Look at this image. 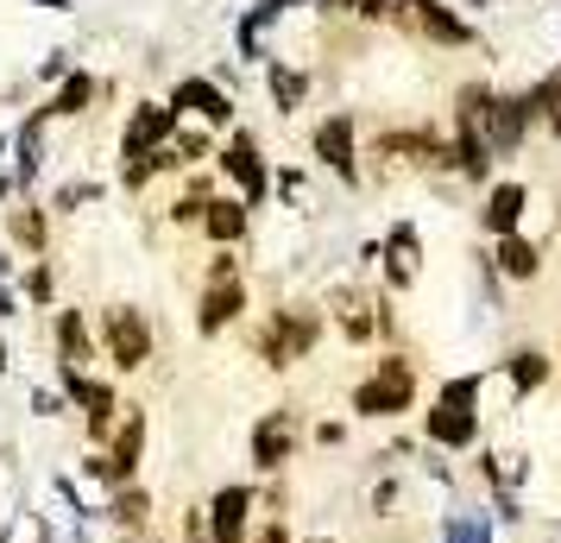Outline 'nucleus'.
<instances>
[{"label":"nucleus","mask_w":561,"mask_h":543,"mask_svg":"<svg viewBox=\"0 0 561 543\" xmlns=\"http://www.w3.org/2000/svg\"><path fill=\"white\" fill-rule=\"evenodd\" d=\"M7 196H13V178H0V203H7Z\"/></svg>","instance_id":"nucleus-35"},{"label":"nucleus","mask_w":561,"mask_h":543,"mask_svg":"<svg viewBox=\"0 0 561 543\" xmlns=\"http://www.w3.org/2000/svg\"><path fill=\"white\" fill-rule=\"evenodd\" d=\"M121 543H152V538H121Z\"/></svg>","instance_id":"nucleus-38"},{"label":"nucleus","mask_w":561,"mask_h":543,"mask_svg":"<svg viewBox=\"0 0 561 543\" xmlns=\"http://www.w3.org/2000/svg\"><path fill=\"white\" fill-rule=\"evenodd\" d=\"M524 208H530V183H492L485 190V208H480V228L492 234V240H505V234L524 228Z\"/></svg>","instance_id":"nucleus-19"},{"label":"nucleus","mask_w":561,"mask_h":543,"mask_svg":"<svg viewBox=\"0 0 561 543\" xmlns=\"http://www.w3.org/2000/svg\"><path fill=\"white\" fill-rule=\"evenodd\" d=\"M183 543H208V531H203V538H183Z\"/></svg>","instance_id":"nucleus-37"},{"label":"nucleus","mask_w":561,"mask_h":543,"mask_svg":"<svg viewBox=\"0 0 561 543\" xmlns=\"http://www.w3.org/2000/svg\"><path fill=\"white\" fill-rule=\"evenodd\" d=\"M442 543H492V518L480 506H448L442 512Z\"/></svg>","instance_id":"nucleus-23"},{"label":"nucleus","mask_w":561,"mask_h":543,"mask_svg":"<svg viewBox=\"0 0 561 543\" xmlns=\"http://www.w3.org/2000/svg\"><path fill=\"white\" fill-rule=\"evenodd\" d=\"M480 398H485V373H455V380H442L435 398L423 405V417H416V442L435 449V455H448V462L473 455L485 442V405Z\"/></svg>","instance_id":"nucleus-1"},{"label":"nucleus","mask_w":561,"mask_h":543,"mask_svg":"<svg viewBox=\"0 0 561 543\" xmlns=\"http://www.w3.org/2000/svg\"><path fill=\"white\" fill-rule=\"evenodd\" d=\"M304 89H309V82L297 77V70H272V95H278V114H297V108H304Z\"/></svg>","instance_id":"nucleus-27"},{"label":"nucleus","mask_w":561,"mask_h":543,"mask_svg":"<svg viewBox=\"0 0 561 543\" xmlns=\"http://www.w3.org/2000/svg\"><path fill=\"white\" fill-rule=\"evenodd\" d=\"M45 240H51V208H38V203H20V208H7V247H20V253H45Z\"/></svg>","instance_id":"nucleus-21"},{"label":"nucleus","mask_w":561,"mask_h":543,"mask_svg":"<svg viewBox=\"0 0 561 543\" xmlns=\"http://www.w3.org/2000/svg\"><path fill=\"white\" fill-rule=\"evenodd\" d=\"M416 398H423V373H416V361L410 354H379L373 361V373H359L354 392H347V411H354V423H404L410 411H416Z\"/></svg>","instance_id":"nucleus-3"},{"label":"nucleus","mask_w":561,"mask_h":543,"mask_svg":"<svg viewBox=\"0 0 561 543\" xmlns=\"http://www.w3.org/2000/svg\"><path fill=\"white\" fill-rule=\"evenodd\" d=\"M20 291H26L32 310H51V304H57V272H51V259H32V272L20 279Z\"/></svg>","instance_id":"nucleus-25"},{"label":"nucleus","mask_w":561,"mask_h":543,"mask_svg":"<svg viewBox=\"0 0 561 543\" xmlns=\"http://www.w3.org/2000/svg\"><path fill=\"white\" fill-rule=\"evenodd\" d=\"M416 26H423V38H430V45H448V52H460V45L473 38V26H467V20H455L442 0H416Z\"/></svg>","instance_id":"nucleus-22"},{"label":"nucleus","mask_w":561,"mask_h":543,"mask_svg":"<svg viewBox=\"0 0 561 543\" xmlns=\"http://www.w3.org/2000/svg\"><path fill=\"white\" fill-rule=\"evenodd\" d=\"M7 366H13V348H7V341H0V373H7Z\"/></svg>","instance_id":"nucleus-34"},{"label":"nucleus","mask_w":561,"mask_h":543,"mask_svg":"<svg viewBox=\"0 0 561 543\" xmlns=\"http://www.w3.org/2000/svg\"><path fill=\"white\" fill-rule=\"evenodd\" d=\"M322 316H329V329L347 348H373L379 341V297H366L359 285H334L322 297Z\"/></svg>","instance_id":"nucleus-9"},{"label":"nucleus","mask_w":561,"mask_h":543,"mask_svg":"<svg viewBox=\"0 0 561 543\" xmlns=\"http://www.w3.org/2000/svg\"><path fill=\"white\" fill-rule=\"evenodd\" d=\"M51 348H57V366H77V373H95L102 366V341H95V323L82 310H64L51 316Z\"/></svg>","instance_id":"nucleus-12"},{"label":"nucleus","mask_w":561,"mask_h":543,"mask_svg":"<svg viewBox=\"0 0 561 543\" xmlns=\"http://www.w3.org/2000/svg\"><path fill=\"white\" fill-rule=\"evenodd\" d=\"M278 190H284V203H304V171H284Z\"/></svg>","instance_id":"nucleus-32"},{"label":"nucleus","mask_w":561,"mask_h":543,"mask_svg":"<svg viewBox=\"0 0 561 543\" xmlns=\"http://www.w3.org/2000/svg\"><path fill=\"white\" fill-rule=\"evenodd\" d=\"M347 13H391V7H404V0H341Z\"/></svg>","instance_id":"nucleus-31"},{"label":"nucleus","mask_w":561,"mask_h":543,"mask_svg":"<svg viewBox=\"0 0 561 543\" xmlns=\"http://www.w3.org/2000/svg\"><path fill=\"white\" fill-rule=\"evenodd\" d=\"M107 518V531H121V538H152V524H158V493L146 487V480H133V487H114L102 493V512Z\"/></svg>","instance_id":"nucleus-11"},{"label":"nucleus","mask_w":561,"mask_h":543,"mask_svg":"<svg viewBox=\"0 0 561 543\" xmlns=\"http://www.w3.org/2000/svg\"><path fill=\"white\" fill-rule=\"evenodd\" d=\"M398 506H404V474H379L373 480V493H366V518H398Z\"/></svg>","instance_id":"nucleus-24"},{"label":"nucleus","mask_w":561,"mask_h":543,"mask_svg":"<svg viewBox=\"0 0 561 543\" xmlns=\"http://www.w3.org/2000/svg\"><path fill=\"white\" fill-rule=\"evenodd\" d=\"M171 108L190 114V121H203V127H228V121H233L228 89H215L208 77H183L178 89H171Z\"/></svg>","instance_id":"nucleus-18"},{"label":"nucleus","mask_w":561,"mask_h":543,"mask_svg":"<svg viewBox=\"0 0 561 543\" xmlns=\"http://www.w3.org/2000/svg\"><path fill=\"white\" fill-rule=\"evenodd\" d=\"M95 341H102V361L114 366V373H146L152 354H158V329L139 304H107V310L95 316Z\"/></svg>","instance_id":"nucleus-6"},{"label":"nucleus","mask_w":561,"mask_h":543,"mask_svg":"<svg viewBox=\"0 0 561 543\" xmlns=\"http://www.w3.org/2000/svg\"><path fill=\"white\" fill-rule=\"evenodd\" d=\"M203 240L215 247V253H233L247 234H253V208L240 203V196H208V208H203Z\"/></svg>","instance_id":"nucleus-16"},{"label":"nucleus","mask_w":561,"mask_h":543,"mask_svg":"<svg viewBox=\"0 0 561 543\" xmlns=\"http://www.w3.org/2000/svg\"><path fill=\"white\" fill-rule=\"evenodd\" d=\"M297 543H341V538H329V531H322V538H297Z\"/></svg>","instance_id":"nucleus-36"},{"label":"nucleus","mask_w":561,"mask_h":543,"mask_svg":"<svg viewBox=\"0 0 561 543\" xmlns=\"http://www.w3.org/2000/svg\"><path fill=\"white\" fill-rule=\"evenodd\" d=\"M70 405H64V392H51V386H32V417H64Z\"/></svg>","instance_id":"nucleus-30"},{"label":"nucleus","mask_w":561,"mask_h":543,"mask_svg":"<svg viewBox=\"0 0 561 543\" xmlns=\"http://www.w3.org/2000/svg\"><path fill=\"white\" fill-rule=\"evenodd\" d=\"M379 259H385V285H391V297L410 291L416 272H423V234L410 228V222H398V228L379 240Z\"/></svg>","instance_id":"nucleus-15"},{"label":"nucleus","mask_w":561,"mask_h":543,"mask_svg":"<svg viewBox=\"0 0 561 543\" xmlns=\"http://www.w3.org/2000/svg\"><path fill=\"white\" fill-rule=\"evenodd\" d=\"M316 158L329 165L334 178L359 190V139H354V114H329L322 127H316Z\"/></svg>","instance_id":"nucleus-14"},{"label":"nucleus","mask_w":561,"mask_h":543,"mask_svg":"<svg viewBox=\"0 0 561 543\" xmlns=\"http://www.w3.org/2000/svg\"><path fill=\"white\" fill-rule=\"evenodd\" d=\"M171 133H178V108L164 102H139L127 114V133H121V158H127V165H139V158H152L158 146H164V139H171Z\"/></svg>","instance_id":"nucleus-13"},{"label":"nucleus","mask_w":561,"mask_h":543,"mask_svg":"<svg viewBox=\"0 0 561 543\" xmlns=\"http://www.w3.org/2000/svg\"><path fill=\"white\" fill-rule=\"evenodd\" d=\"M0 543H13V512L0 518Z\"/></svg>","instance_id":"nucleus-33"},{"label":"nucleus","mask_w":561,"mask_h":543,"mask_svg":"<svg viewBox=\"0 0 561 543\" xmlns=\"http://www.w3.org/2000/svg\"><path fill=\"white\" fill-rule=\"evenodd\" d=\"M0 462H7V455H0Z\"/></svg>","instance_id":"nucleus-39"},{"label":"nucleus","mask_w":561,"mask_h":543,"mask_svg":"<svg viewBox=\"0 0 561 543\" xmlns=\"http://www.w3.org/2000/svg\"><path fill=\"white\" fill-rule=\"evenodd\" d=\"M485 265H492L499 279H511V285H530V279H542V247L517 228V234H505V240H492V259H485Z\"/></svg>","instance_id":"nucleus-20"},{"label":"nucleus","mask_w":561,"mask_h":543,"mask_svg":"<svg viewBox=\"0 0 561 543\" xmlns=\"http://www.w3.org/2000/svg\"><path fill=\"white\" fill-rule=\"evenodd\" d=\"M146 437H152L146 411H139V405H121L114 437H107L102 449H89V455H82V480H89L95 493L133 487V480H139V467H146Z\"/></svg>","instance_id":"nucleus-4"},{"label":"nucleus","mask_w":561,"mask_h":543,"mask_svg":"<svg viewBox=\"0 0 561 543\" xmlns=\"http://www.w3.org/2000/svg\"><path fill=\"white\" fill-rule=\"evenodd\" d=\"M253 543H297V531H290V518H259Z\"/></svg>","instance_id":"nucleus-29"},{"label":"nucleus","mask_w":561,"mask_h":543,"mask_svg":"<svg viewBox=\"0 0 561 543\" xmlns=\"http://www.w3.org/2000/svg\"><path fill=\"white\" fill-rule=\"evenodd\" d=\"M89 102H95V77H70V82L51 95V108H45V114H82Z\"/></svg>","instance_id":"nucleus-26"},{"label":"nucleus","mask_w":561,"mask_h":543,"mask_svg":"<svg viewBox=\"0 0 561 543\" xmlns=\"http://www.w3.org/2000/svg\"><path fill=\"white\" fill-rule=\"evenodd\" d=\"M322 336H329L322 304H272L253 329V361L265 373H290V366H304L322 348Z\"/></svg>","instance_id":"nucleus-2"},{"label":"nucleus","mask_w":561,"mask_h":543,"mask_svg":"<svg viewBox=\"0 0 561 543\" xmlns=\"http://www.w3.org/2000/svg\"><path fill=\"white\" fill-rule=\"evenodd\" d=\"M309 442H316V449H347V423H341V417H316V423H309Z\"/></svg>","instance_id":"nucleus-28"},{"label":"nucleus","mask_w":561,"mask_h":543,"mask_svg":"<svg viewBox=\"0 0 561 543\" xmlns=\"http://www.w3.org/2000/svg\"><path fill=\"white\" fill-rule=\"evenodd\" d=\"M215 165H221L228 183H240V203L265 208V196H272V165H265V152H259V133H233Z\"/></svg>","instance_id":"nucleus-10"},{"label":"nucleus","mask_w":561,"mask_h":543,"mask_svg":"<svg viewBox=\"0 0 561 543\" xmlns=\"http://www.w3.org/2000/svg\"><path fill=\"white\" fill-rule=\"evenodd\" d=\"M309 442V423L297 405H272V411H259L253 437H247V455H253V474L259 480H278V474H290V462L304 455Z\"/></svg>","instance_id":"nucleus-7"},{"label":"nucleus","mask_w":561,"mask_h":543,"mask_svg":"<svg viewBox=\"0 0 561 543\" xmlns=\"http://www.w3.org/2000/svg\"><path fill=\"white\" fill-rule=\"evenodd\" d=\"M499 380L511 386V398H536V392L556 380V354L524 341V348H511L505 361H499Z\"/></svg>","instance_id":"nucleus-17"},{"label":"nucleus","mask_w":561,"mask_h":543,"mask_svg":"<svg viewBox=\"0 0 561 543\" xmlns=\"http://www.w3.org/2000/svg\"><path fill=\"white\" fill-rule=\"evenodd\" d=\"M253 310V285H247V265L233 253H215L203 272V291H196V336H228L240 316Z\"/></svg>","instance_id":"nucleus-5"},{"label":"nucleus","mask_w":561,"mask_h":543,"mask_svg":"<svg viewBox=\"0 0 561 543\" xmlns=\"http://www.w3.org/2000/svg\"><path fill=\"white\" fill-rule=\"evenodd\" d=\"M203 524H208V543H253L259 487H253V480H221V487L208 493Z\"/></svg>","instance_id":"nucleus-8"}]
</instances>
